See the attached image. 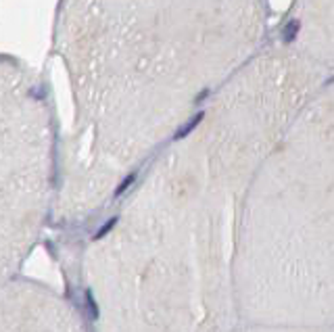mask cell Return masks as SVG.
<instances>
[{
	"label": "cell",
	"mask_w": 334,
	"mask_h": 332,
	"mask_svg": "<svg viewBox=\"0 0 334 332\" xmlns=\"http://www.w3.org/2000/svg\"><path fill=\"white\" fill-rule=\"evenodd\" d=\"M278 36L332 73L334 0H294Z\"/></svg>",
	"instance_id": "obj_3"
},
{
	"label": "cell",
	"mask_w": 334,
	"mask_h": 332,
	"mask_svg": "<svg viewBox=\"0 0 334 332\" xmlns=\"http://www.w3.org/2000/svg\"><path fill=\"white\" fill-rule=\"evenodd\" d=\"M271 38L267 0H61L54 52L73 109L65 186L124 194Z\"/></svg>",
	"instance_id": "obj_1"
},
{
	"label": "cell",
	"mask_w": 334,
	"mask_h": 332,
	"mask_svg": "<svg viewBox=\"0 0 334 332\" xmlns=\"http://www.w3.org/2000/svg\"><path fill=\"white\" fill-rule=\"evenodd\" d=\"M236 247L251 274L334 276V71L261 161Z\"/></svg>",
	"instance_id": "obj_2"
}]
</instances>
